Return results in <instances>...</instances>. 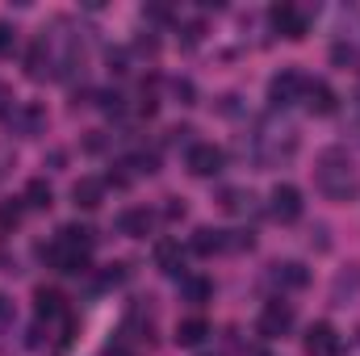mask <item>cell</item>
Wrapping results in <instances>:
<instances>
[{
	"instance_id": "6da1fadb",
	"label": "cell",
	"mask_w": 360,
	"mask_h": 356,
	"mask_svg": "<svg viewBox=\"0 0 360 356\" xmlns=\"http://www.w3.org/2000/svg\"><path fill=\"white\" fill-rule=\"evenodd\" d=\"M314 180H319L323 197H331V201H356V193H360V172L352 168V160H348L344 147H327L319 155Z\"/></svg>"
},
{
	"instance_id": "7a4b0ae2",
	"label": "cell",
	"mask_w": 360,
	"mask_h": 356,
	"mask_svg": "<svg viewBox=\"0 0 360 356\" xmlns=\"http://www.w3.org/2000/svg\"><path fill=\"white\" fill-rule=\"evenodd\" d=\"M89 252H92V231L89 227H63L46 248H42V256L51 260V265L59 268V272H89Z\"/></svg>"
},
{
	"instance_id": "3957f363",
	"label": "cell",
	"mask_w": 360,
	"mask_h": 356,
	"mask_svg": "<svg viewBox=\"0 0 360 356\" xmlns=\"http://www.w3.org/2000/svg\"><path fill=\"white\" fill-rule=\"evenodd\" d=\"M306 96V76L302 72H293V68H285V72H276L269 80V101L276 109H289V105H297Z\"/></svg>"
},
{
	"instance_id": "277c9868",
	"label": "cell",
	"mask_w": 360,
	"mask_h": 356,
	"mask_svg": "<svg viewBox=\"0 0 360 356\" xmlns=\"http://www.w3.org/2000/svg\"><path fill=\"white\" fill-rule=\"evenodd\" d=\"M184 164H188L193 177H218L222 164H226V155H222V147H214V143H193L188 155H184Z\"/></svg>"
},
{
	"instance_id": "5b68a950",
	"label": "cell",
	"mask_w": 360,
	"mask_h": 356,
	"mask_svg": "<svg viewBox=\"0 0 360 356\" xmlns=\"http://www.w3.org/2000/svg\"><path fill=\"white\" fill-rule=\"evenodd\" d=\"M302 189L297 184H276L272 189V197H269V210H272V218L276 222H297L302 218Z\"/></svg>"
},
{
	"instance_id": "8992f818",
	"label": "cell",
	"mask_w": 360,
	"mask_h": 356,
	"mask_svg": "<svg viewBox=\"0 0 360 356\" xmlns=\"http://www.w3.org/2000/svg\"><path fill=\"white\" fill-rule=\"evenodd\" d=\"M272 30L276 34H285L289 42H297V38H306V13L297 8V4H289V0H281V4H272Z\"/></svg>"
},
{
	"instance_id": "52a82bcc",
	"label": "cell",
	"mask_w": 360,
	"mask_h": 356,
	"mask_svg": "<svg viewBox=\"0 0 360 356\" xmlns=\"http://www.w3.org/2000/svg\"><path fill=\"white\" fill-rule=\"evenodd\" d=\"M293 327V306L289 302H264V310H260V336L264 340H276V336H285Z\"/></svg>"
},
{
	"instance_id": "ba28073f",
	"label": "cell",
	"mask_w": 360,
	"mask_h": 356,
	"mask_svg": "<svg viewBox=\"0 0 360 356\" xmlns=\"http://www.w3.org/2000/svg\"><path fill=\"white\" fill-rule=\"evenodd\" d=\"M344 352V340L331 323H314L306 331V356H340Z\"/></svg>"
},
{
	"instance_id": "9c48e42d",
	"label": "cell",
	"mask_w": 360,
	"mask_h": 356,
	"mask_svg": "<svg viewBox=\"0 0 360 356\" xmlns=\"http://www.w3.org/2000/svg\"><path fill=\"white\" fill-rule=\"evenodd\" d=\"M34 310H38V323H46V327L72 319V314H68V302H63L59 289H38V293H34Z\"/></svg>"
},
{
	"instance_id": "30bf717a",
	"label": "cell",
	"mask_w": 360,
	"mask_h": 356,
	"mask_svg": "<svg viewBox=\"0 0 360 356\" xmlns=\"http://www.w3.org/2000/svg\"><path fill=\"white\" fill-rule=\"evenodd\" d=\"M8 122H13V130H17V134L34 139V134H42V126H46V109H42V105H17Z\"/></svg>"
},
{
	"instance_id": "8fae6325",
	"label": "cell",
	"mask_w": 360,
	"mask_h": 356,
	"mask_svg": "<svg viewBox=\"0 0 360 356\" xmlns=\"http://www.w3.org/2000/svg\"><path fill=\"white\" fill-rule=\"evenodd\" d=\"M151 222H155V214H151L147 205H134V210H126V214L117 218V231L130 235V239H143V235H151Z\"/></svg>"
},
{
	"instance_id": "7c38bea8",
	"label": "cell",
	"mask_w": 360,
	"mask_h": 356,
	"mask_svg": "<svg viewBox=\"0 0 360 356\" xmlns=\"http://www.w3.org/2000/svg\"><path fill=\"white\" fill-rule=\"evenodd\" d=\"M72 201H76L80 210H96V205L105 201V180H96V177H80L76 184H72Z\"/></svg>"
},
{
	"instance_id": "4fadbf2b",
	"label": "cell",
	"mask_w": 360,
	"mask_h": 356,
	"mask_svg": "<svg viewBox=\"0 0 360 356\" xmlns=\"http://www.w3.org/2000/svg\"><path fill=\"white\" fill-rule=\"evenodd\" d=\"M335 92L331 84H323V80H314V84H306V109L310 113H319V117H327V113H335Z\"/></svg>"
},
{
	"instance_id": "5bb4252c",
	"label": "cell",
	"mask_w": 360,
	"mask_h": 356,
	"mask_svg": "<svg viewBox=\"0 0 360 356\" xmlns=\"http://www.w3.org/2000/svg\"><path fill=\"white\" fill-rule=\"evenodd\" d=\"M155 265H160V272H168V276H180V268H184V248H180L176 239H160V243H155Z\"/></svg>"
},
{
	"instance_id": "9a60e30c",
	"label": "cell",
	"mask_w": 360,
	"mask_h": 356,
	"mask_svg": "<svg viewBox=\"0 0 360 356\" xmlns=\"http://www.w3.org/2000/svg\"><path fill=\"white\" fill-rule=\"evenodd\" d=\"M25 76H30V80H46V76H55V68H51V51H46L42 38H38V42L30 46V55H25Z\"/></svg>"
},
{
	"instance_id": "2e32d148",
	"label": "cell",
	"mask_w": 360,
	"mask_h": 356,
	"mask_svg": "<svg viewBox=\"0 0 360 356\" xmlns=\"http://www.w3.org/2000/svg\"><path fill=\"white\" fill-rule=\"evenodd\" d=\"M205 336H210V323L205 319H184V323H176L180 348H197V344H205Z\"/></svg>"
},
{
	"instance_id": "e0dca14e",
	"label": "cell",
	"mask_w": 360,
	"mask_h": 356,
	"mask_svg": "<svg viewBox=\"0 0 360 356\" xmlns=\"http://www.w3.org/2000/svg\"><path fill=\"white\" fill-rule=\"evenodd\" d=\"M222 248H226V235L214 231V227H201V231L193 235V252H197V256H214V252H222Z\"/></svg>"
},
{
	"instance_id": "ac0fdd59",
	"label": "cell",
	"mask_w": 360,
	"mask_h": 356,
	"mask_svg": "<svg viewBox=\"0 0 360 356\" xmlns=\"http://www.w3.org/2000/svg\"><path fill=\"white\" fill-rule=\"evenodd\" d=\"M180 293H184V302H193V306H205V302L214 298V285H210L205 276H184V281H180Z\"/></svg>"
},
{
	"instance_id": "d6986e66",
	"label": "cell",
	"mask_w": 360,
	"mask_h": 356,
	"mask_svg": "<svg viewBox=\"0 0 360 356\" xmlns=\"http://www.w3.org/2000/svg\"><path fill=\"white\" fill-rule=\"evenodd\" d=\"M272 276H276V285H285V289H302V285L310 281V272L297 265V260H285V265H276V272H272Z\"/></svg>"
},
{
	"instance_id": "ffe728a7",
	"label": "cell",
	"mask_w": 360,
	"mask_h": 356,
	"mask_svg": "<svg viewBox=\"0 0 360 356\" xmlns=\"http://www.w3.org/2000/svg\"><path fill=\"white\" fill-rule=\"evenodd\" d=\"M51 201H55V193H51L46 180H30V184H25V205H34V210H51Z\"/></svg>"
},
{
	"instance_id": "44dd1931",
	"label": "cell",
	"mask_w": 360,
	"mask_h": 356,
	"mask_svg": "<svg viewBox=\"0 0 360 356\" xmlns=\"http://www.w3.org/2000/svg\"><path fill=\"white\" fill-rule=\"evenodd\" d=\"M21 218H25V201H0V231H17L21 227Z\"/></svg>"
},
{
	"instance_id": "7402d4cb",
	"label": "cell",
	"mask_w": 360,
	"mask_h": 356,
	"mask_svg": "<svg viewBox=\"0 0 360 356\" xmlns=\"http://www.w3.org/2000/svg\"><path fill=\"white\" fill-rule=\"evenodd\" d=\"M122 168H130V172H134V177H151V172H155V168H160V160H155V155H151V151H134V155H130V160H126V164H122Z\"/></svg>"
},
{
	"instance_id": "603a6c76",
	"label": "cell",
	"mask_w": 360,
	"mask_h": 356,
	"mask_svg": "<svg viewBox=\"0 0 360 356\" xmlns=\"http://www.w3.org/2000/svg\"><path fill=\"white\" fill-rule=\"evenodd\" d=\"M248 201H252V193H239V189H226L222 193V210H231V214H243Z\"/></svg>"
},
{
	"instance_id": "cb8c5ba5",
	"label": "cell",
	"mask_w": 360,
	"mask_h": 356,
	"mask_svg": "<svg viewBox=\"0 0 360 356\" xmlns=\"http://www.w3.org/2000/svg\"><path fill=\"white\" fill-rule=\"evenodd\" d=\"M17 51V30L8 21H0V55H13Z\"/></svg>"
},
{
	"instance_id": "d4e9b609",
	"label": "cell",
	"mask_w": 360,
	"mask_h": 356,
	"mask_svg": "<svg viewBox=\"0 0 360 356\" xmlns=\"http://www.w3.org/2000/svg\"><path fill=\"white\" fill-rule=\"evenodd\" d=\"M126 281V265H109L101 272V289H109V285H122Z\"/></svg>"
},
{
	"instance_id": "484cf974",
	"label": "cell",
	"mask_w": 360,
	"mask_h": 356,
	"mask_svg": "<svg viewBox=\"0 0 360 356\" xmlns=\"http://www.w3.org/2000/svg\"><path fill=\"white\" fill-rule=\"evenodd\" d=\"M13 319H17V310H13V298H4V293H0V336L13 327Z\"/></svg>"
},
{
	"instance_id": "4316f807",
	"label": "cell",
	"mask_w": 360,
	"mask_h": 356,
	"mask_svg": "<svg viewBox=\"0 0 360 356\" xmlns=\"http://www.w3.org/2000/svg\"><path fill=\"white\" fill-rule=\"evenodd\" d=\"M101 109L105 113H122V92H101Z\"/></svg>"
},
{
	"instance_id": "83f0119b",
	"label": "cell",
	"mask_w": 360,
	"mask_h": 356,
	"mask_svg": "<svg viewBox=\"0 0 360 356\" xmlns=\"http://www.w3.org/2000/svg\"><path fill=\"white\" fill-rule=\"evenodd\" d=\"M0 117H13V92H8V84H0Z\"/></svg>"
}]
</instances>
